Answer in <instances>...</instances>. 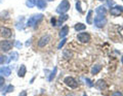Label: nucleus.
<instances>
[{"label": "nucleus", "mask_w": 123, "mask_h": 96, "mask_svg": "<svg viewBox=\"0 0 123 96\" xmlns=\"http://www.w3.org/2000/svg\"><path fill=\"white\" fill-rule=\"evenodd\" d=\"M69 9H70V2H69L68 0H63V1L60 3V5L56 7V13L62 15V14L67 13Z\"/></svg>", "instance_id": "1"}, {"label": "nucleus", "mask_w": 123, "mask_h": 96, "mask_svg": "<svg viewBox=\"0 0 123 96\" xmlns=\"http://www.w3.org/2000/svg\"><path fill=\"white\" fill-rule=\"evenodd\" d=\"M13 47V43L11 40H5L3 39L0 41V50L2 52H9Z\"/></svg>", "instance_id": "2"}, {"label": "nucleus", "mask_w": 123, "mask_h": 96, "mask_svg": "<svg viewBox=\"0 0 123 96\" xmlns=\"http://www.w3.org/2000/svg\"><path fill=\"white\" fill-rule=\"evenodd\" d=\"M42 18H43V15H41V14L31 17L28 20V22H27V27H33L34 25H37V23L40 20H42Z\"/></svg>", "instance_id": "3"}, {"label": "nucleus", "mask_w": 123, "mask_h": 96, "mask_svg": "<svg viewBox=\"0 0 123 96\" xmlns=\"http://www.w3.org/2000/svg\"><path fill=\"white\" fill-rule=\"evenodd\" d=\"M94 25L98 27V28H103L104 26L107 24V19L105 18V16H98L94 18Z\"/></svg>", "instance_id": "4"}, {"label": "nucleus", "mask_w": 123, "mask_h": 96, "mask_svg": "<svg viewBox=\"0 0 123 96\" xmlns=\"http://www.w3.org/2000/svg\"><path fill=\"white\" fill-rule=\"evenodd\" d=\"M64 83L70 88H73V89H75V88L78 87V83H77L76 80L74 78H72V76H67V78L65 79Z\"/></svg>", "instance_id": "5"}, {"label": "nucleus", "mask_w": 123, "mask_h": 96, "mask_svg": "<svg viewBox=\"0 0 123 96\" xmlns=\"http://www.w3.org/2000/svg\"><path fill=\"white\" fill-rule=\"evenodd\" d=\"M77 38H78V40L80 43L82 44H87L90 41V35L86 32H82V33H79L78 35H77Z\"/></svg>", "instance_id": "6"}, {"label": "nucleus", "mask_w": 123, "mask_h": 96, "mask_svg": "<svg viewBox=\"0 0 123 96\" xmlns=\"http://www.w3.org/2000/svg\"><path fill=\"white\" fill-rule=\"evenodd\" d=\"M0 35L3 38H9L12 35V31L10 28H7V27H1L0 28Z\"/></svg>", "instance_id": "7"}, {"label": "nucleus", "mask_w": 123, "mask_h": 96, "mask_svg": "<svg viewBox=\"0 0 123 96\" xmlns=\"http://www.w3.org/2000/svg\"><path fill=\"white\" fill-rule=\"evenodd\" d=\"M49 41H50V36H49V35L42 36L40 39L38 40V47H39V48H43V47H45V45L49 43Z\"/></svg>", "instance_id": "8"}, {"label": "nucleus", "mask_w": 123, "mask_h": 96, "mask_svg": "<svg viewBox=\"0 0 123 96\" xmlns=\"http://www.w3.org/2000/svg\"><path fill=\"white\" fill-rule=\"evenodd\" d=\"M121 11H122V6H114L111 8L110 10V14L112 16H115V17H118L121 15Z\"/></svg>", "instance_id": "9"}, {"label": "nucleus", "mask_w": 123, "mask_h": 96, "mask_svg": "<svg viewBox=\"0 0 123 96\" xmlns=\"http://www.w3.org/2000/svg\"><path fill=\"white\" fill-rule=\"evenodd\" d=\"M0 74H1L2 75H5V76H8L11 74V69L9 67L7 66H3L0 68Z\"/></svg>", "instance_id": "10"}, {"label": "nucleus", "mask_w": 123, "mask_h": 96, "mask_svg": "<svg viewBox=\"0 0 123 96\" xmlns=\"http://www.w3.org/2000/svg\"><path fill=\"white\" fill-rule=\"evenodd\" d=\"M95 87L98 88V90H103V89H105V88L107 87V84L105 81H103V80H98L97 83H95Z\"/></svg>", "instance_id": "11"}, {"label": "nucleus", "mask_w": 123, "mask_h": 96, "mask_svg": "<svg viewBox=\"0 0 123 96\" xmlns=\"http://www.w3.org/2000/svg\"><path fill=\"white\" fill-rule=\"evenodd\" d=\"M26 72H27V68L24 64L21 65L20 69H18V75L20 76V78H24V76L26 75Z\"/></svg>", "instance_id": "12"}, {"label": "nucleus", "mask_w": 123, "mask_h": 96, "mask_svg": "<svg viewBox=\"0 0 123 96\" xmlns=\"http://www.w3.org/2000/svg\"><path fill=\"white\" fill-rule=\"evenodd\" d=\"M95 13L98 14V16H105L107 10L104 6H98V7H97V9H95Z\"/></svg>", "instance_id": "13"}, {"label": "nucleus", "mask_w": 123, "mask_h": 96, "mask_svg": "<svg viewBox=\"0 0 123 96\" xmlns=\"http://www.w3.org/2000/svg\"><path fill=\"white\" fill-rule=\"evenodd\" d=\"M69 32V27L68 26H64L63 28H62V30L60 31V37H66L67 34Z\"/></svg>", "instance_id": "14"}, {"label": "nucleus", "mask_w": 123, "mask_h": 96, "mask_svg": "<svg viewBox=\"0 0 123 96\" xmlns=\"http://www.w3.org/2000/svg\"><path fill=\"white\" fill-rule=\"evenodd\" d=\"M36 5L39 9H44L46 7V2H45V0H37Z\"/></svg>", "instance_id": "15"}, {"label": "nucleus", "mask_w": 123, "mask_h": 96, "mask_svg": "<svg viewBox=\"0 0 123 96\" xmlns=\"http://www.w3.org/2000/svg\"><path fill=\"white\" fill-rule=\"evenodd\" d=\"M68 19H69V16H68V15H63V14H62V15H61V17L59 18V22L56 23V26H57V25H61L62 23H64L65 21H67Z\"/></svg>", "instance_id": "16"}, {"label": "nucleus", "mask_w": 123, "mask_h": 96, "mask_svg": "<svg viewBox=\"0 0 123 96\" xmlns=\"http://www.w3.org/2000/svg\"><path fill=\"white\" fill-rule=\"evenodd\" d=\"M63 56H64V58H65V59H70L71 57L73 56V53L70 51V50H64Z\"/></svg>", "instance_id": "17"}, {"label": "nucleus", "mask_w": 123, "mask_h": 96, "mask_svg": "<svg viewBox=\"0 0 123 96\" xmlns=\"http://www.w3.org/2000/svg\"><path fill=\"white\" fill-rule=\"evenodd\" d=\"M101 69H102V66L101 65H94L93 67H92V69H91V74H98L99 71H101Z\"/></svg>", "instance_id": "18"}, {"label": "nucleus", "mask_w": 123, "mask_h": 96, "mask_svg": "<svg viewBox=\"0 0 123 96\" xmlns=\"http://www.w3.org/2000/svg\"><path fill=\"white\" fill-rule=\"evenodd\" d=\"M86 26L83 25L82 23H78V24L75 25V30H77V31H82V30H85Z\"/></svg>", "instance_id": "19"}, {"label": "nucleus", "mask_w": 123, "mask_h": 96, "mask_svg": "<svg viewBox=\"0 0 123 96\" xmlns=\"http://www.w3.org/2000/svg\"><path fill=\"white\" fill-rule=\"evenodd\" d=\"M92 14H93V11L89 10V11H88V14H87V17H86V22H87V24H89V25L92 24V20H91Z\"/></svg>", "instance_id": "20"}, {"label": "nucleus", "mask_w": 123, "mask_h": 96, "mask_svg": "<svg viewBox=\"0 0 123 96\" xmlns=\"http://www.w3.org/2000/svg\"><path fill=\"white\" fill-rule=\"evenodd\" d=\"M36 2H37V0H27L26 5L28 7H34L36 5Z\"/></svg>", "instance_id": "21"}, {"label": "nucleus", "mask_w": 123, "mask_h": 96, "mask_svg": "<svg viewBox=\"0 0 123 96\" xmlns=\"http://www.w3.org/2000/svg\"><path fill=\"white\" fill-rule=\"evenodd\" d=\"M55 74H56V67L53 68V70L51 71L50 75H49V78H48V81H49V82H51V81L55 78Z\"/></svg>", "instance_id": "22"}, {"label": "nucleus", "mask_w": 123, "mask_h": 96, "mask_svg": "<svg viewBox=\"0 0 123 96\" xmlns=\"http://www.w3.org/2000/svg\"><path fill=\"white\" fill-rule=\"evenodd\" d=\"M8 59H7V57L5 55H0V64H3V63H6Z\"/></svg>", "instance_id": "23"}, {"label": "nucleus", "mask_w": 123, "mask_h": 96, "mask_svg": "<svg viewBox=\"0 0 123 96\" xmlns=\"http://www.w3.org/2000/svg\"><path fill=\"white\" fill-rule=\"evenodd\" d=\"M66 41H67V39H66V38H63V39H62L61 41H60V44H57V49H59V50H61L62 48H63L64 47V45H65V44H66Z\"/></svg>", "instance_id": "24"}, {"label": "nucleus", "mask_w": 123, "mask_h": 96, "mask_svg": "<svg viewBox=\"0 0 123 96\" xmlns=\"http://www.w3.org/2000/svg\"><path fill=\"white\" fill-rule=\"evenodd\" d=\"M13 90H14V87L12 85H9V86H7V88L5 89L4 93H10V92H12Z\"/></svg>", "instance_id": "25"}, {"label": "nucleus", "mask_w": 123, "mask_h": 96, "mask_svg": "<svg viewBox=\"0 0 123 96\" xmlns=\"http://www.w3.org/2000/svg\"><path fill=\"white\" fill-rule=\"evenodd\" d=\"M76 8L77 10L79 11V13H82V9H81V3H80V1H78L76 3Z\"/></svg>", "instance_id": "26"}, {"label": "nucleus", "mask_w": 123, "mask_h": 96, "mask_svg": "<svg viewBox=\"0 0 123 96\" xmlns=\"http://www.w3.org/2000/svg\"><path fill=\"white\" fill-rule=\"evenodd\" d=\"M18 53H17V52H13L12 54H11V59L18 60Z\"/></svg>", "instance_id": "27"}, {"label": "nucleus", "mask_w": 123, "mask_h": 96, "mask_svg": "<svg viewBox=\"0 0 123 96\" xmlns=\"http://www.w3.org/2000/svg\"><path fill=\"white\" fill-rule=\"evenodd\" d=\"M107 4L108 6H113L115 4V2H114V0H107Z\"/></svg>", "instance_id": "28"}, {"label": "nucleus", "mask_w": 123, "mask_h": 96, "mask_svg": "<svg viewBox=\"0 0 123 96\" xmlns=\"http://www.w3.org/2000/svg\"><path fill=\"white\" fill-rule=\"evenodd\" d=\"M5 83V80H4V78H3L2 75H0V87H1L3 84Z\"/></svg>", "instance_id": "29"}, {"label": "nucleus", "mask_w": 123, "mask_h": 96, "mask_svg": "<svg viewBox=\"0 0 123 96\" xmlns=\"http://www.w3.org/2000/svg\"><path fill=\"white\" fill-rule=\"evenodd\" d=\"M112 96H123L121 92H119V91H116V92H114V93L112 94Z\"/></svg>", "instance_id": "30"}, {"label": "nucleus", "mask_w": 123, "mask_h": 96, "mask_svg": "<svg viewBox=\"0 0 123 96\" xmlns=\"http://www.w3.org/2000/svg\"><path fill=\"white\" fill-rule=\"evenodd\" d=\"M50 22H51V25L52 26H56V20H55V18H51Z\"/></svg>", "instance_id": "31"}, {"label": "nucleus", "mask_w": 123, "mask_h": 96, "mask_svg": "<svg viewBox=\"0 0 123 96\" xmlns=\"http://www.w3.org/2000/svg\"><path fill=\"white\" fill-rule=\"evenodd\" d=\"M86 82H87V84H88V86H89V87H92V86H93V84H92V82H91L89 79H86Z\"/></svg>", "instance_id": "32"}, {"label": "nucleus", "mask_w": 123, "mask_h": 96, "mask_svg": "<svg viewBox=\"0 0 123 96\" xmlns=\"http://www.w3.org/2000/svg\"><path fill=\"white\" fill-rule=\"evenodd\" d=\"M18 96H27V91H26V90L22 91L21 93H20V95H18Z\"/></svg>", "instance_id": "33"}, {"label": "nucleus", "mask_w": 123, "mask_h": 96, "mask_svg": "<svg viewBox=\"0 0 123 96\" xmlns=\"http://www.w3.org/2000/svg\"><path fill=\"white\" fill-rule=\"evenodd\" d=\"M15 47L17 48H22V44L20 43V41H17V43H15Z\"/></svg>", "instance_id": "34"}, {"label": "nucleus", "mask_w": 123, "mask_h": 96, "mask_svg": "<svg viewBox=\"0 0 123 96\" xmlns=\"http://www.w3.org/2000/svg\"><path fill=\"white\" fill-rule=\"evenodd\" d=\"M31 41H32V39H31V38H30L29 40H27V43H26V45H30V44H31Z\"/></svg>", "instance_id": "35"}, {"label": "nucleus", "mask_w": 123, "mask_h": 96, "mask_svg": "<svg viewBox=\"0 0 123 96\" xmlns=\"http://www.w3.org/2000/svg\"><path fill=\"white\" fill-rule=\"evenodd\" d=\"M119 33H120V35L123 37V27H122V28L120 29V31H119Z\"/></svg>", "instance_id": "36"}, {"label": "nucleus", "mask_w": 123, "mask_h": 96, "mask_svg": "<svg viewBox=\"0 0 123 96\" xmlns=\"http://www.w3.org/2000/svg\"><path fill=\"white\" fill-rule=\"evenodd\" d=\"M121 61H122V63H123V56H122V58H121Z\"/></svg>", "instance_id": "37"}, {"label": "nucleus", "mask_w": 123, "mask_h": 96, "mask_svg": "<svg viewBox=\"0 0 123 96\" xmlns=\"http://www.w3.org/2000/svg\"><path fill=\"white\" fill-rule=\"evenodd\" d=\"M47 1H53V0H47Z\"/></svg>", "instance_id": "38"}, {"label": "nucleus", "mask_w": 123, "mask_h": 96, "mask_svg": "<svg viewBox=\"0 0 123 96\" xmlns=\"http://www.w3.org/2000/svg\"><path fill=\"white\" fill-rule=\"evenodd\" d=\"M101 1H103V0H101Z\"/></svg>", "instance_id": "39"}]
</instances>
